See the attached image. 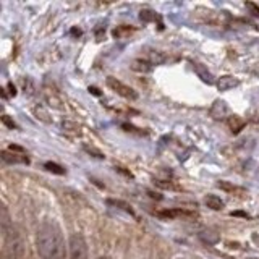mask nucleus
Listing matches in <instances>:
<instances>
[{"instance_id":"5","label":"nucleus","mask_w":259,"mask_h":259,"mask_svg":"<svg viewBox=\"0 0 259 259\" xmlns=\"http://www.w3.org/2000/svg\"><path fill=\"white\" fill-rule=\"evenodd\" d=\"M217 89L219 91H230V89H233V88H237L238 84H240V79L238 78H235V76H232V75H225V76H221L217 79Z\"/></svg>"},{"instance_id":"3","label":"nucleus","mask_w":259,"mask_h":259,"mask_svg":"<svg viewBox=\"0 0 259 259\" xmlns=\"http://www.w3.org/2000/svg\"><path fill=\"white\" fill-rule=\"evenodd\" d=\"M107 86L112 89L113 93H117L118 96L125 97V99H132V101L138 99V93L135 91V89H133V88H130V86H126L125 83H121V81L117 79V78L109 76V78H107Z\"/></svg>"},{"instance_id":"7","label":"nucleus","mask_w":259,"mask_h":259,"mask_svg":"<svg viewBox=\"0 0 259 259\" xmlns=\"http://www.w3.org/2000/svg\"><path fill=\"white\" fill-rule=\"evenodd\" d=\"M193 70H194V73L201 78V81L202 83H206V84H214V83H217V81L214 79V76H212V73H210L204 65H201V63H193Z\"/></svg>"},{"instance_id":"23","label":"nucleus","mask_w":259,"mask_h":259,"mask_svg":"<svg viewBox=\"0 0 259 259\" xmlns=\"http://www.w3.org/2000/svg\"><path fill=\"white\" fill-rule=\"evenodd\" d=\"M97 259H110L109 256H101V257H97Z\"/></svg>"},{"instance_id":"19","label":"nucleus","mask_w":259,"mask_h":259,"mask_svg":"<svg viewBox=\"0 0 259 259\" xmlns=\"http://www.w3.org/2000/svg\"><path fill=\"white\" fill-rule=\"evenodd\" d=\"M89 93H93L94 96H101V93H99V89H97V88H89Z\"/></svg>"},{"instance_id":"14","label":"nucleus","mask_w":259,"mask_h":259,"mask_svg":"<svg viewBox=\"0 0 259 259\" xmlns=\"http://www.w3.org/2000/svg\"><path fill=\"white\" fill-rule=\"evenodd\" d=\"M140 18L143 21H152V20H156V13L151 12V10H141Z\"/></svg>"},{"instance_id":"16","label":"nucleus","mask_w":259,"mask_h":259,"mask_svg":"<svg viewBox=\"0 0 259 259\" xmlns=\"http://www.w3.org/2000/svg\"><path fill=\"white\" fill-rule=\"evenodd\" d=\"M2 121H4V125L8 126V128H12V130L16 128V123H15V121H13L10 117H8V115H4V117H2Z\"/></svg>"},{"instance_id":"1","label":"nucleus","mask_w":259,"mask_h":259,"mask_svg":"<svg viewBox=\"0 0 259 259\" xmlns=\"http://www.w3.org/2000/svg\"><path fill=\"white\" fill-rule=\"evenodd\" d=\"M36 249L40 259H67L63 233L55 222H46L37 229Z\"/></svg>"},{"instance_id":"2","label":"nucleus","mask_w":259,"mask_h":259,"mask_svg":"<svg viewBox=\"0 0 259 259\" xmlns=\"http://www.w3.org/2000/svg\"><path fill=\"white\" fill-rule=\"evenodd\" d=\"M70 257L71 259H88V245L81 233H73L70 237Z\"/></svg>"},{"instance_id":"6","label":"nucleus","mask_w":259,"mask_h":259,"mask_svg":"<svg viewBox=\"0 0 259 259\" xmlns=\"http://www.w3.org/2000/svg\"><path fill=\"white\" fill-rule=\"evenodd\" d=\"M210 117L215 120H221L229 117V105H227L225 101H215L210 107Z\"/></svg>"},{"instance_id":"24","label":"nucleus","mask_w":259,"mask_h":259,"mask_svg":"<svg viewBox=\"0 0 259 259\" xmlns=\"http://www.w3.org/2000/svg\"><path fill=\"white\" fill-rule=\"evenodd\" d=\"M180 259H185V257H180Z\"/></svg>"},{"instance_id":"9","label":"nucleus","mask_w":259,"mask_h":259,"mask_svg":"<svg viewBox=\"0 0 259 259\" xmlns=\"http://www.w3.org/2000/svg\"><path fill=\"white\" fill-rule=\"evenodd\" d=\"M227 123H229L230 130H232V133H240L243 128H245V120H243L241 117L238 115H230L229 120H227Z\"/></svg>"},{"instance_id":"22","label":"nucleus","mask_w":259,"mask_h":259,"mask_svg":"<svg viewBox=\"0 0 259 259\" xmlns=\"http://www.w3.org/2000/svg\"><path fill=\"white\" fill-rule=\"evenodd\" d=\"M232 215H240V217H248L245 212H232Z\"/></svg>"},{"instance_id":"8","label":"nucleus","mask_w":259,"mask_h":259,"mask_svg":"<svg viewBox=\"0 0 259 259\" xmlns=\"http://www.w3.org/2000/svg\"><path fill=\"white\" fill-rule=\"evenodd\" d=\"M217 188H221L225 193H233V194H245L246 193L245 188H241L238 185H233L232 182H225V180L217 182Z\"/></svg>"},{"instance_id":"10","label":"nucleus","mask_w":259,"mask_h":259,"mask_svg":"<svg viewBox=\"0 0 259 259\" xmlns=\"http://www.w3.org/2000/svg\"><path fill=\"white\" fill-rule=\"evenodd\" d=\"M204 202H206V206L212 210H222L225 206L224 201L219 196H215V194H207V196L204 198Z\"/></svg>"},{"instance_id":"4","label":"nucleus","mask_w":259,"mask_h":259,"mask_svg":"<svg viewBox=\"0 0 259 259\" xmlns=\"http://www.w3.org/2000/svg\"><path fill=\"white\" fill-rule=\"evenodd\" d=\"M2 160L7 162V164H29V159L24 154L13 152L10 149L2 151Z\"/></svg>"},{"instance_id":"12","label":"nucleus","mask_w":259,"mask_h":259,"mask_svg":"<svg viewBox=\"0 0 259 259\" xmlns=\"http://www.w3.org/2000/svg\"><path fill=\"white\" fill-rule=\"evenodd\" d=\"M107 204L109 206H115V207H118L121 210H125V212L135 215V210L132 209V206L126 204V202H123V201H120V199H107Z\"/></svg>"},{"instance_id":"11","label":"nucleus","mask_w":259,"mask_h":259,"mask_svg":"<svg viewBox=\"0 0 259 259\" xmlns=\"http://www.w3.org/2000/svg\"><path fill=\"white\" fill-rule=\"evenodd\" d=\"M135 71H143V73H148L152 70V63H149L148 60H133L132 65H130Z\"/></svg>"},{"instance_id":"18","label":"nucleus","mask_w":259,"mask_h":259,"mask_svg":"<svg viewBox=\"0 0 259 259\" xmlns=\"http://www.w3.org/2000/svg\"><path fill=\"white\" fill-rule=\"evenodd\" d=\"M8 149L13 151V152H18V154H24V149H23V148H20V146H15V144H12Z\"/></svg>"},{"instance_id":"17","label":"nucleus","mask_w":259,"mask_h":259,"mask_svg":"<svg viewBox=\"0 0 259 259\" xmlns=\"http://www.w3.org/2000/svg\"><path fill=\"white\" fill-rule=\"evenodd\" d=\"M246 7L249 8V10H253V15L259 16V7H257L256 4H251V2H248V4H246Z\"/></svg>"},{"instance_id":"15","label":"nucleus","mask_w":259,"mask_h":259,"mask_svg":"<svg viewBox=\"0 0 259 259\" xmlns=\"http://www.w3.org/2000/svg\"><path fill=\"white\" fill-rule=\"evenodd\" d=\"M84 151L89 152V154H94V157H97V159H104V154L101 151H97L96 148H89V146H84Z\"/></svg>"},{"instance_id":"21","label":"nucleus","mask_w":259,"mask_h":259,"mask_svg":"<svg viewBox=\"0 0 259 259\" xmlns=\"http://www.w3.org/2000/svg\"><path fill=\"white\" fill-rule=\"evenodd\" d=\"M71 34L79 36V34H81V31H79V29H76V28H73V29H71Z\"/></svg>"},{"instance_id":"13","label":"nucleus","mask_w":259,"mask_h":259,"mask_svg":"<svg viewBox=\"0 0 259 259\" xmlns=\"http://www.w3.org/2000/svg\"><path fill=\"white\" fill-rule=\"evenodd\" d=\"M44 167L49 170V172H52L55 175H63L65 174V168L62 165H59V164H55V162H46Z\"/></svg>"},{"instance_id":"20","label":"nucleus","mask_w":259,"mask_h":259,"mask_svg":"<svg viewBox=\"0 0 259 259\" xmlns=\"http://www.w3.org/2000/svg\"><path fill=\"white\" fill-rule=\"evenodd\" d=\"M8 88H10V94H12V96H15V94H16V91H15V86H13L12 83H8Z\"/></svg>"}]
</instances>
